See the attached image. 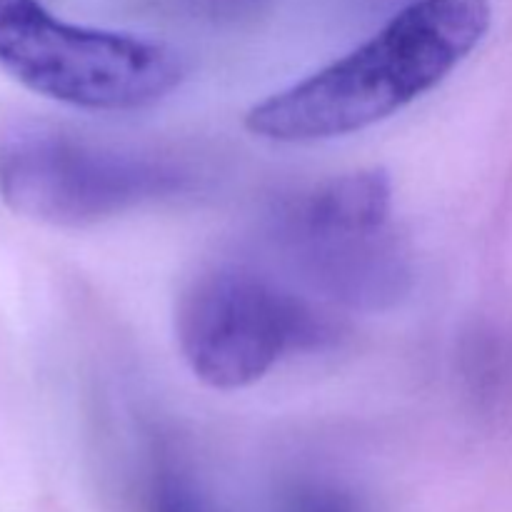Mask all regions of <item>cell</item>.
I'll return each instance as SVG.
<instances>
[{
  "mask_svg": "<svg viewBox=\"0 0 512 512\" xmlns=\"http://www.w3.org/2000/svg\"><path fill=\"white\" fill-rule=\"evenodd\" d=\"M488 28L490 0H415L348 55L253 105L245 128L275 143L360 133L443 83Z\"/></svg>",
  "mask_w": 512,
  "mask_h": 512,
  "instance_id": "cell-1",
  "label": "cell"
},
{
  "mask_svg": "<svg viewBox=\"0 0 512 512\" xmlns=\"http://www.w3.org/2000/svg\"><path fill=\"white\" fill-rule=\"evenodd\" d=\"M185 165L118 148L50 115L0 108V198L55 228H85L190 188Z\"/></svg>",
  "mask_w": 512,
  "mask_h": 512,
  "instance_id": "cell-2",
  "label": "cell"
},
{
  "mask_svg": "<svg viewBox=\"0 0 512 512\" xmlns=\"http://www.w3.org/2000/svg\"><path fill=\"white\" fill-rule=\"evenodd\" d=\"M0 68L33 93L88 110L150 108L185 80L170 45L70 25L38 0H0Z\"/></svg>",
  "mask_w": 512,
  "mask_h": 512,
  "instance_id": "cell-3",
  "label": "cell"
},
{
  "mask_svg": "<svg viewBox=\"0 0 512 512\" xmlns=\"http://www.w3.org/2000/svg\"><path fill=\"white\" fill-rule=\"evenodd\" d=\"M180 353L195 378L215 390L258 383L283 355L333 335L305 300L243 268L195 275L175 308Z\"/></svg>",
  "mask_w": 512,
  "mask_h": 512,
  "instance_id": "cell-4",
  "label": "cell"
},
{
  "mask_svg": "<svg viewBox=\"0 0 512 512\" xmlns=\"http://www.w3.org/2000/svg\"><path fill=\"white\" fill-rule=\"evenodd\" d=\"M148 512H218L198 485L180 470L163 465L150 480Z\"/></svg>",
  "mask_w": 512,
  "mask_h": 512,
  "instance_id": "cell-5",
  "label": "cell"
},
{
  "mask_svg": "<svg viewBox=\"0 0 512 512\" xmlns=\"http://www.w3.org/2000/svg\"><path fill=\"white\" fill-rule=\"evenodd\" d=\"M203 10H208L213 18L220 20H238L243 15L253 13L260 5V0H198Z\"/></svg>",
  "mask_w": 512,
  "mask_h": 512,
  "instance_id": "cell-6",
  "label": "cell"
}]
</instances>
